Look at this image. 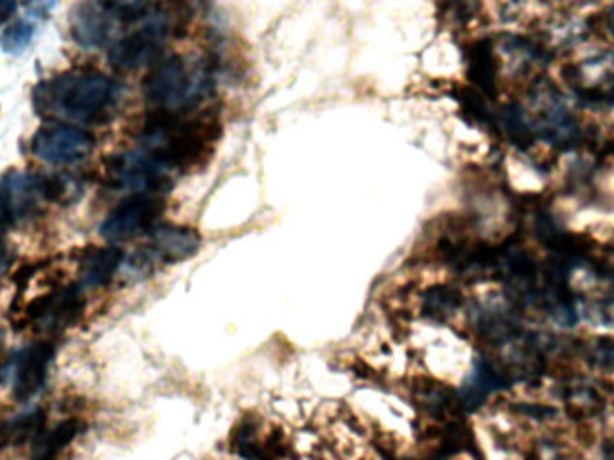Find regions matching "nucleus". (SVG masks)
I'll return each instance as SVG.
<instances>
[{
    "instance_id": "nucleus-1",
    "label": "nucleus",
    "mask_w": 614,
    "mask_h": 460,
    "mask_svg": "<svg viewBox=\"0 0 614 460\" xmlns=\"http://www.w3.org/2000/svg\"><path fill=\"white\" fill-rule=\"evenodd\" d=\"M221 138V123L212 112H155L142 127L141 150L171 173H189L207 164Z\"/></svg>"
},
{
    "instance_id": "nucleus-2",
    "label": "nucleus",
    "mask_w": 614,
    "mask_h": 460,
    "mask_svg": "<svg viewBox=\"0 0 614 460\" xmlns=\"http://www.w3.org/2000/svg\"><path fill=\"white\" fill-rule=\"evenodd\" d=\"M121 98V84L101 73L62 74L40 84L33 96L40 116L84 124L107 123Z\"/></svg>"
},
{
    "instance_id": "nucleus-3",
    "label": "nucleus",
    "mask_w": 614,
    "mask_h": 460,
    "mask_svg": "<svg viewBox=\"0 0 614 460\" xmlns=\"http://www.w3.org/2000/svg\"><path fill=\"white\" fill-rule=\"evenodd\" d=\"M215 90V67L189 64L176 54L162 56L142 81V94L155 112L193 113Z\"/></svg>"
},
{
    "instance_id": "nucleus-4",
    "label": "nucleus",
    "mask_w": 614,
    "mask_h": 460,
    "mask_svg": "<svg viewBox=\"0 0 614 460\" xmlns=\"http://www.w3.org/2000/svg\"><path fill=\"white\" fill-rule=\"evenodd\" d=\"M175 25L169 17L153 13L132 33L119 39L108 51V62L113 69L136 70L153 65L162 58L167 40L173 35Z\"/></svg>"
},
{
    "instance_id": "nucleus-5",
    "label": "nucleus",
    "mask_w": 614,
    "mask_h": 460,
    "mask_svg": "<svg viewBox=\"0 0 614 460\" xmlns=\"http://www.w3.org/2000/svg\"><path fill=\"white\" fill-rule=\"evenodd\" d=\"M107 177L113 187L133 195H162L173 187V173L141 147L108 158Z\"/></svg>"
},
{
    "instance_id": "nucleus-6",
    "label": "nucleus",
    "mask_w": 614,
    "mask_h": 460,
    "mask_svg": "<svg viewBox=\"0 0 614 460\" xmlns=\"http://www.w3.org/2000/svg\"><path fill=\"white\" fill-rule=\"evenodd\" d=\"M166 211V201L161 195H132L113 207L101 226V236L108 243L119 245L150 234L161 216Z\"/></svg>"
},
{
    "instance_id": "nucleus-7",
    "label": "nucleus",
    "mask_w": 614,
    "mask_h": 460,
    "mask_svg": "<svg viewBox=\"0 0 614 460\" xmlns=\"http://www.w3.org/2000/svg\"><path fill=\"white\" fill-rule=\"evenodd\" d=\"M200 247V234L190 227L173 226V223L156 226L150 232L146 247L133 255L132 266L142 274L156 265H175L190 260Z\"/></svg>"
},
{
    "instance_id": "nucleus-8",
    "label": "nucleus",
    "mask_w": 614,
    "mask_h": 460,
    "mask_svg": "<svg viewBox=\"0 0 614 460\" xmlns=\"http://www.w3.org/2000/svg\"><path fill=\"white\" fill-rule=\"evenodd\" d=\"M562 78L580 101L593 107L614 105V53L600 54L584 64L566 65Z\"/></svg>"
},
{
    "instance_id": "nucleus-9",
    "label": "nucleus",
    "mask_w": 614,
    "mask_h": 460,
    "mask_svg": "<svg viewBox=\"0 0 614 460\" xmlns=\"http://www.w3.org/2000/svg\"><path fill=\"white\" fill-rule=\"evenodd\" d=\"M96 138L84 128L54 124L40 128L31 142V150L40 161L50 164H74L92 153Z\"/></svg>"
},
{
    "instance_id": "nucleus-10",
    "label": "nucleus",
    "mask_w": 614,
    "mask_h": 460,
    "mask_svg": "<svg viewBox=\"0 0 614 460\" xmlns=\"http://www.w3.org/2000/svg\"><path fill=\"white\" fill-rule=\"evenodd\" d=\"M53 357L54 346L51 342L31 343L15 354L6 369L15 399L30 402L31 397L42 391Z\"/></svg>"
},
{
    "instance_id": "nucleus-11",
    "label": "nucleus",
    "mask_w": 614,
    "mask_h": 460,
    "mask_svg": "<svg viewBox=\"0 0 614 460\" xmlns=\"http://www.w3.org/2000/svg\"><path fill=\"white\" fill-rule=\"evenodd\" d=\"M81 308H84L81 289L68 286L33 300L25 309V324H31L34 328L56 331L78 319Z\"/></svg>"
},
{
    "instance_id": "nucleus-12",
    "label": "nucleus",
    "mask_w": 614,
    "mask_h": 460,
    "mask_svg": "<svg viewBox=\"0 0 614 460\" xmlns=\"http://www.w3.org/2000/svg\"><path fill=\"white\" fill-rule=\"evenodd\" d=\"M116 22H119L118 17L113 15V11L102 0H87L73 11L70 31L78 45L94 50L107 44Z\"/></svg>"
},
{
    "instance_id": "nucleus-13",
    "label": "nucleus",
    "mask_w": 614,
    "mask_h": 460,
    "mask_svg": "<svg viewBox=\"0 0 614 460\" xmlns=\"http://www.w3.org/2000/svg\"><path fill=\"white\" fill-rule=\"evenodd\" d=\"M465 59H468V78L473 84L474 90L483 94L485 98H496L500 65L491 40H478L469 45Z\"/></svg>"
},
{
    "instance_id": "nucleus-14",
    "label": "nucleus",
    "mask_w": 614,
    "mask_h": 460,
    "mask_svg": "<svg viewBox=\"0 0 614 460\" xmlns=\"http://www.w3.org/2000/svg\"><path fill=\"white\" fill-rule=\"evenodd\" d=\"M562 402L571 419H590L604 410V397L582 377H568L562 383Z\"/></svg>"
},
{
    "instance_id": "nucleus-15",
    "label": "nucleus",
    "mask_w": 614,
    "mask_h": 460,
    "mask_svg": "<svg viewBox=\"0 0 614 460\" xmlns=\"http://www.w3.org/2000/svg\"><path fill=\"white\" fill-rule=\"evenodd\" d=\"M122 263V250L118 247H105V249L88 250L81 260V286L98 288L112 280Z\"/></svg>"
},
{
    "instance_id": "nucleus-16",
    "label": "nucleus",
    "mask_w": 614,
    "mask_h": 460,
    "mask_svg": "<svg viewBox=\"0 0 614 460\" xmlns=\"http://www.w3.org/2000/svg\"><path fill=\"white\" fill-rule=\"evenodd\" d=\"M44 412L40 408L0 423V450L19 448L25 442L36 441L44 434Z\"/></svg>"
},
{
    "instance_id": "nucleus-17",
    "label": "nucleus",
    "mask_w": 614,
    "mask_h": 460,
    "mask_svg": "<svg viewBox=\"0 0 614 460\" xmlns=\"http://www.w3.org/2000/svg\"><path fill=\"white\" fill-rule=\"evenodd\" d=\"M81 423L78 419H67L59 423L56 428L42 434L34 442L33 460H54L59 451L65 450L81 431Z\"/></svg>"
},
{
    "instance_id": "nucleus-18",
    "label": "nucleus",
    "mask_w": 614,
    "mask_h": 460,
    "mask_svg": "<svg viewBox=\"0 0 614 460\" xmlns=\"http://www.w3.org/2000/svg\"><path fill=\"white\" fill-rule=\"evenodd\" d=\"M463 297L459 289L451 286H434L425 294L426 314L431 319H448L462 306Z\"/></svg>"
},
{
    "instance_id": "nucleus-19",
    "label": "nucleus",
    "mask_w": 614,
    "mask_h": 460,
    "mask_svg": "<svg viewBox=\"0 0 614 460\" xmlns=\"http://www.w3.org/2000/svg\"><path fill=\"white\" fill-rule=\"evenodd\" d=\"M39 189L44 200L53 204H70L81 195V186L65 175H39Z\"/></svg>"
},
{
    "instance_id": "nucleus-20",
    "label": "nucleus",
    "mask_w": 614,
    "mask_h": 460,
    "mask_svg": "<svg viewBox=\"0 0 614 460\" xmlns=\"http://www.w3.org/2000/svg\"><path fill=\"white\" fill-rule=\"evenodd\" d=\"M580 354L591 369L599 372L614 371V338L596 337L579 346Z\"/></svg>"
},
{
    "instance_id": "nucleus-21",
    "label": "nucleus",
    "mask_w": 614,
    "mask_h": 460,
    "mask_svg": "<svg viewBox=\"0 0 614 460\" xmlns=\"http://www.w3.org/2000/svg\"><path fill=\"white\" fill-rule=\"evenodd\" d=\"M502 127L507 132L511 141L516 142L517 146L527 147L534 141V138H531L534 130L528 123L527 116L517 105L503 108Z\"/></svg>"
},
{
    "instance_id": "nucleus-22",
    "label": "nucleus",
    "mask_w": 614,
    "mask_h": 460,
    "mask_svg": "<svg viewBox=\"0 0 614 460\" xmlns=\"http://www.w3.org/2000/svg\"><path fill=\"white\" fill-rule=\"evenodd\" d=\"M33 36V24L28 20H17L2 31L0 50L4 51L6 54H11V56H17V54H22L30 47Z\"/></svg>"
},
{
    "instance_id": "nucleus-23",
    "label": "nucleus",
    "mask_w": 614,
    "mask_h": 460,
    "mask_svg": "<svg viewBox=\"0 0 614 460\" xmlns=\"http://www.w3.org/2000/svg\"><path fill=\"white\" fill-rule=\"evenodd\" d=\"M584 308L588 319L605 326V328H614V289L605 292V294L596 295L593 299L579 303Z\"/></svg>"
},
{
    "instance_id": "nucleus-24",
    "label": "nucleus",
    "mask_w": 614,
    "mask_h": 460,
    "mask_svg": "<svg viewBox=\"0 0 614 460\" xmlns=\"http://www.w3.org/2000/svg\"><path fill=\"white\" fill-rule=\"evenodd\" d=\"M459 101L462 105L463 113L473 123L482 124V127H491L493 124V113L489 112L483 94L474 89H463L459 94Z\"/></svg>"
},
{
    "instance_id": "nucleus-25",
    "label": "nucleus",
    "mask_w": 614,
    "mask_h": 460,
    "mask_svg": "<svg viewBox=\"0 0 614 460\" xmlns=\"http://www.w3.org/2000/svg\"><path fill=\"white\" fill-rule=\"evenodd\" d=\"M17 226L15 215L11 209L10 200L6 196L4 187L0 186V230L11 229Z\"/></svg>"
},
{
    "instance_id": "nucleus-26",
    "label": "nucleus",
    "mask_w": 614,
    "mask_h": 460,
    "mask_svg": "<svg viewBox=\"0 0 614 460\" xmlns=\"http://www.w3.org/2000/svg\"><path fill=\"white\" fill-rule=\"evenodd\" d=\"M448 8L453 13L454 19H465L473 17L476 0H446Z\"/></svg>"
},
{
    "instance_id": "nucleus-27",
    "label": "nucleus",
    "mask_w": 614,
    "mask_h": 460,
    "mask_svg": "<svg viewBox=\"0 0 614 460\" xmlns=\"http://www.w3.org/2000/svg\"><path fill=\"white\" fill-rule=\"evenodd\" d=\"M13 249H11L10 243L0 238V277H4L8 272H10L11 265H13Z\"/></svg>"
},
{
    "instance_id": "nucleus-28",
    "label": "nucleus",
    "mask_w": 614,
    "mask_h": 460,
    "mask_svg": "<svg viewBox=\"0 0 614 460\" xmlns=\"http://www.w3.org/2000/svg\"><path fill=\"white\" fill-rule=\"evenodd\" d=\"M24 4L31 15L45 17L53 10L56 0H24Z\"/></svg>"
},
{
    "instance_id": "nucleus-29",
    "label": "nucleus",
    "mask_w": 614,
    "mask_h": 460,
    "mask_svg": "<svg viewBox=\"0 0 614 460\" xmlns=\"http://www.w3.org/2000/svg\"><path fill=\"white\" fill-rule=\"evenodd\" d=\"M17 6L19 0H0V24L15 13Z\"/></svg>"
},
{
    "instance_id": "nucleus-30",
    "label": "nucleus",
    "mask_w": 614,
    "mask_h": 460,
    "mask_svg": "<svg viewBox=\"0 0 614 460\" xmlns=\"http://www.w3.org/2000/svg\"><path fill=\"white\" fill-rule=\"evenodd\" d=\"M602 456L604 460H614V439H607L602 448Z\"/></svg>"
},
{
    "instance_id": "nucleus-31",
    "label": "nucleus",
    "mask_w": 614,
    "mask_h": 460,
    "mask_svg": "<svg viewBox=\"0 0 614 460\" xmlns=\"http://www.w3.org/2000/svg\"><path fill=\"white\" fill-rule=\"evenodd\" d=\"M605 24H607V31L614 36V6L611 8L610 13H607V19H605Z\"/></svg>"
},
{
    "instance_id": "nucleus-32",
    "label": "nucleus",
    "mask_w": 614,
    "mask_h": 460,
    "mask_svg": "<svg viewBox=\"0 0 614 460\" xmlns=\"http://www.w3.org/2000/svg\"><path fill=\"white\" fill-rule=\"evenodd\" d=\"M2 343H4V333H2V329H0V349H2Z\"/></svg>"
}]
</instances>
